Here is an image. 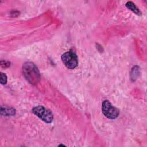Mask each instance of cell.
<instances>
[{
    "instance_id": "6da1fadb",
    "label": "cell",
    "mask_w": 147,
    "mask_h": 147,
    "mask_svg": "<svg viewBox=\"0 0 147 147\" xmlns=\"http://www.w3.org/2000/svg\"><path fill=\"white\" fill-rule=\"evenodd\" d=\"M22 72L25 79L32 84H37L40 79L38 69L33 63H25L22 65Z\"/></svg>"
},
{
    "instance_id": "7a4b0ae2",
    "label": "cell",
    "mask_w": 147,
    "mask_h": 147,
    "mask_svg": "<svg viewBox=\"0 0 147 147\" xmlns=\"http://www.w3.org/2000/svg\"><path fill=\"white\" fill-rule=\"evenodd\" d=\"M32 112L44 122L50 123L53 121V115L52 113L43 106H37L33 108Z\"/></svg>"
},
{
    "instance_id": "3957f363",
    "label": "cell",
    "mask_w": 147,
    "mask_h": 147,
    "mask_svg": "<svg viewBox=\"0 0 147 147\" xmlns=\"http://www.w3.org/2000/svg\"><path fill=\"white\" fill-rule=\"evenodd\" d=\"M61 58L64 64L68 69H73L78 65V56L75 52L71 51L63 53Z\"/></svg>"
},
{
    "instance_id": "277c9868",
    "label": "cell",
    "mask_w": 147,
    "mask_h": 147,
    "mask_svg": "<svg viewBox=\"0 0 147 147\" xmlns=\"http://www.w3.org/2000/svg\"><path fill=\"white\" fill-rule=\"evenodd\" d=\"M102 111L104 115L110 119L117 118L119 114V110L107 100L102 103Z\"/></svg>"
},
{
    "instance_id": "5b68a950",
    "label": "cell",
    "mask_w": 147,
    "mask_h": 147,
    "mask_svg": "<svg viewBox=\"0 0 147 147\" xmlns=\"http://www.w3.org/2000/svg\"><path fill=\"white\" fill-rule=\"evenodd\" d=\"M126 6L127 8H128L129 10H130L131 11H133L136 14L139 15V16L141 14V13L140 10H139V9L138 7H137V6L132 2H131V1L127 2L126 3Z\"/></svg>"
},
{
    "instance_id": "8992f818",
    "label": "cell",
    "mask_w": 147,
    "mask_h": 147,
    "mask_svg": "<svg viewBox=\"0 0 147 147\" xmlns=\"http://www.w3.org/2000/svg\"><path fill=\"white\" fill-rule=\"evenodd\" d=\"M1 113L3 115H14L16 114V110L13 107H1Z\"/></svg>"
},
{
    "instance_id": "52a82bcc",
    "label": "cell",
    "mask_w": 147,
    "mask_h": 147,
    "mask_svg": "<svg viewBox=\"0 0 147 147\" xmlns=\"http://www.w3.org/2000/svg\"><path fill=\"white\" fill-rule=\"evenodd\" d=\"M138 71H139V69H138V67L135 66L134 68H133L132 72H131V79L133 80L134 79H135L136 77H137L138 76L137 74H138Z\"/></svg>"
},
{
    "instance_id": "ba28073f",
    "label": "cell",
    "mask_w": 147,
    "mask_h": 147,
    "mask_svg": "<svg viewBox=\"0 0 147 147\" xmlns=\"http://www.w3.org/2000/svg\"><path fill=\"white\" fill-rule=\"evenodd\" d=\"M7 76L3 72H1V74H0L1 83L2 84H5L7 83Z\"/></svg>"
},
{
    "instance_id": "9c48e42d",
    "label": "cell",
    "mask_w": 147,
    "mask_h": 147,
    "mask_svg": "<svg viewBox=\"0 0 147 147\" xmlns=\"http://www.w3.org/2000/svg\"><path fill=\"white\" fill-rule=\"evenodd\" d=\"M0 64L2 67L6 68H8L10 66V63L6 60H1L0 62Z\"/></svg>"
},
{
    "instance_id": "30bf717a",
    "label": "cell",
    "mask_w": 147,
    "mask_h": 147,
    "mask_svg": "<svg viewBox=\"0 0 147 147\" xmlns=\"http://www.w3.org/2000/svg\"><path fill=\"white\" fill-rule=\"evenodd\" d=\"M59 146H65V145H63V144H60V145H58Z\"/></svg>"
}]
</instances>
